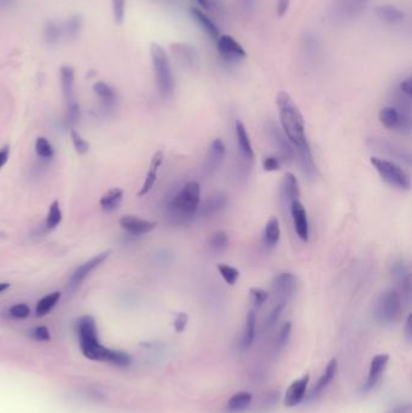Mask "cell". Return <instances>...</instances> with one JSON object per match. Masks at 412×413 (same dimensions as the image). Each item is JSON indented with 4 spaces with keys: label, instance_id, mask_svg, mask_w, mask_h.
<instances>
[{
    "label": "cell",
    "instance_id": "obj_1",
    "mask_svg": "<svg viewBox=\"0 0 412 413\" xmlns=\"http://www.w3.org/2000/svg\"><path fill=\"white\" fill-rule=\"evenodd\" d=\"M78 335L83 354L93 361L113 364L115 366L126 368L132 363V358L122 350L106 348L98 338L96 322L90 315L79 319Z\"/></svg>",
    "mask_w": 412,
    "mask_h": 413
},
{
    "label": "cell",
    "instance_id": "obj_2",
    "mask_svg": "<svg viewBox=\"0 0 412 413\" xmlns=\"http://www.w3.org/2000/svg\"><path fill=\"white\" fill-rule=\"evenodd\" d=\"M280 123L284 134L287 136L295 149L308 143L305 133V120L303 114L294 103L293 98L287 92L280 91L276 97Z\"/></svg>",
    "mask_w": 412,
    "mask_h": 413
},
{
    "label": "cell",
    "instance_id": "obj_3",
    "mask_svg": "<svg viewBox=\"0 0 412 413\" xmlns=\"http://www.w3.org/2000/svg\"><path fill=\"white\" fill-rule=\"evenodd\" d=\"M201 203V187L197 182H189L173 196L170 202L171 214L180 223H189L197 215Z\"/></svg>",
    "mask_w": 412,
    "mask_h": 413
},
{
    "label": "cell",
    "instance_id": "obj_4",
    "mask_svg": "<svg viewBox=\"0 0 412 413\" xmlns=\"http://www.w3.org/2000/svg\"><path fill=\"white\" fill-rule=\"evenodd\" d=\"M150 56L159 92L164 98H168L173 95L174 91L173 72L171 68L168 55L162 46L154 42L150 47Z\"/></svg>",
    "mask_w": 412,
    "mask_h": 413
},
{
    "label": "cell",
    "instance_id": "obj_5",
    "mask_svg": "<svg viewBox=\"0 0 412 413\" xmlns=\"http://www.w3.org/2000/svg\"><path fill=\"white\" fill-rule=\"evenodd\" d=\"M402 313V296L395 289L383 291L374 304V319L381 325H390L398 320Z\"/></svg>",
    "mask_w": 412,
    "mask_h": 413
},
{
    "label": "cell",
    "instance_id": "obj_6",
    "mask_svg": "<svg viewBox=\"0 0 412 413\" xmlns=\"http://www.w3.org/2000/svg\"><path fill=\"white\" fill-rule=\"evenodd\" d=\"M370 164L376 169V172L380 174L383 182H387L392 187L398 190L409 191L411 187V180L408 173L405 172L400 166L388 159H381V157H371Z\"/></svg>",
    "mask_w": 412,
    "mask_h": 413
},
{
    "label": "cell",
    "instance_id": "obj_7",
    "mask_svg": "<svg viewBox=\"0 0 412 413\" xmlns=\"http://www.w3.org/2000/svg\"><path fill=\"white\" fill-rule=\"evenodd\" d=\"M371 0H334L331 5V16L335 21H351L365 11Z\"/></svg>",
    "mask_w": 412,
    "mask_h": 413
},
{
    "label": "cell",
    "instance_id": "obj_8",
    "mask_svg": "<svg viewBox=\"0 0 412 413\" xmlns=\"http://www.w3.org/2000/svg\"><path fill=\"white\" fill-rule=\"evenodd\" d=\"M379 118L381 123L388 130H395L402 133H410L411 131V116L410 113L400 111L393 105L385 107L380 110Z\"/></svg>",
    "mask_w": 412,
    "mask_h": 413
},
{
    "label": "cell",
    "instance_id": "obj_9",
    "mask_svg": "<svg viewBox=\"0 0 412 413\" xmlns=\"http://www.w3.org/2000/svg\"><path fill=\"white\" fill-rule=\"evenodd\" d=\"M218 52L229 63H239L246 59V51L239 41L231 36H220L218 39Z\"/></svg>",
    "mask_w": 412,
    "mask_h": 413
},
{
    "label": "cell",
    "instance_id": "obj_10",
    "mask_svg": "<svg viewBox=\"0 0 412 413\" xmlns=\"http://www.w3.org/2000/svg\"><path fill=\"white\" fill-rule=\"evenodd\" d=\"M109 251H106V253L96 255V256H93L92 259L83 263L81 266H79V267L74 271L70 279H69L68 284H67V290H77L79 286H80V284L83 283L84 279H85L93 270H96L100 265H102V263H104V261L109 258Z\"/></svg>",
    "mask_w": 412,
    "mask_h": 413
},
{
    "label": "cell",
    "instance_id": "obj_11",
    "mask_svg": "<svg viewBox=\"0 0 412 413\" xmlns=\"http://www.w3.org/2000/svg\"><path fill=\"white\" fill-rule=\"evenodd\" d=\"M290 215L293 219L294 228L301 241H308L310 236V226H308V219H307L306 209L303 207L300 201H294L290 205Z\"/></svg>",
    "mask_w": 412,
    "mask_h": 413
},
{
    "label": "cell",
    "instance_id": "obj_12",
    "mask_svg": "<svg viewBox=\"0 0 412 413\" xmlns=\"http://www.w3.org/2000/svg\"><path fill=\"white\" fill-rule=\"evenodd\" d=\"M272 289L280 301L287 302L296 290V278L293 273H280L272 279Z\"/></svg>",
    "mask_w": 412,
    "mask_h": 413
},
{
    "label": "cell",
    "instance_id": "obj_13",
    "mask_svg": "<svg viewBox=\"0 0 412 413\" xmlns=\"http://www.w3.org/2000/svg\"><path fill=\"white\" fill-rule=\"evenodd\" d=\"M270 137L276 148L278 149L280 156L285 162H292L295 159V148L290 143L284 132L280 131V128L276 126L275 123H270L269 126Z\"/></svg>",
    "mask_w": 412,
    "mask_h": 413
},
{
    "label": "cell",
    "instance_id": "obj_14",
    "mask_svg": "<svg viewBox=\"0 0 412 413\" xmlns=\"http://www.w3.org/2000/svg\"><path fill=\"white\" fill-rule=\"evenodd\" d=\"M392 276H393L394 281L397 283L399 290L403 294L404 297L410 301V296H411V276H410V270H409L408 266L405 265L404 261L399 260V261H395L392 265Z\"/></svg>",
    "mask_w": 412,
    "mask_h": 413
},
{
    "label": "cell",
    "instance_id": "obj_15",
    "mask_svg": "<svg viewBox=\"0 0 412 413\" xmlns=\"http://www.w3.org/2000/svg\"><path fill=\"white\" fill-rule=\"evenodd\" d=\"M299 197H300V189H299L298 179L293 173H287L280 184V200L284 208L289 210L292 203L294 201L299 200Z\"/></svg>",
    "mask_w": 412,
    "mask_h": 413
},
{
    "label": "cell",
    "instance_id": "obj_16",
    "mask_svg": "<svg viewBox=\"0 0 412 413\" xmlns=\"http://www.w3.org/2000/svg\"><path fill=\"white\" fill-rule=\"evenodd\" d=\"M120 225L126 230V231L134 235V236H139V235H145L155 230L157 224L154 221H149V220H144V219L137 218L133 215H125L120 219Z\"/></svg>",
    "mask_w": 412,
    "mask_h": 413
},
{
    "label": "cell",
    "instance_id": "obj_17",
    "mask_svg": "<svg viewBox=\"0 0 412 413\" xmlns=\"http://www.w3.org/2000/svg\"><path fill=\"white\" fill-rule=\"evenodd\" d=\"M388 361H390V355L388 354H379L374 357V359L371 360L367 383H365V386L363 387V391H371L379 383Z\"/></svg>",
    "mask_w": 412,
    "mask_h": 413
},
{
    "label": "cell",
    "instance_id": "obj_18",
    "mask_svg": "<svg viewBox=\"0 0 412 413\" xmlns=\"http://www.w3.org/2000/svg\"><path fill=\"white\" fill-rule=\"evenodd\" d=\"M308 382H310V377L306 375L303 378H300L298 381L292 383V386L289 387L288 391H287L285 396H284V405L287 407H294V406L300 404L305 399Z\"/></svg>",
    "mask_w": 412,
    "mask_h": 413
},
{
    "label": "cell",
    "instance_id": "obj_19",
    "mask_svg": "<svg viewBox=\"0 0 412 413\" xmlns=\"http://www.w3.org/2000/svg\"><path fill=\"white\" fill-rule=\"evenodd\" d=\"M226 203H228V197L223 192L212 194L202 203H200L198 209H197V214L203 218L211 217L224 208Z\"/></svg>",
    "mask_w": 412,
    "mask_h": 413
},
{
    "label": "cell",
    "instance_id": "obj_20",
    "mask_svg": "<svg viewBox=\"0 0 412 413\" xmlns=\"http://www.w3.org/2000/svg\"><path fill=\"white\" fill-rule=\"evenodd\" d=\"M371 143H372V148L374 149L381 151L383 154L388 155L390 157H393V159H398L400 162H404V164H410V162H411V155H410V153L404 150V149L399 148L395 144H392L390 141L374 138V139H371Z\"/></svg>",
    "mask_w": 412,
    "mask_h": 413
},
{
    "label": "cell",
    "instance_id": "obj_21",
    "mask_svg": "<svg viewBox=\"0 0 412 413\" xmlns=\"http://www.w3.org/2000/svg\"><path fill=\"white\" fill-rule=\"evenodd\" d=\"M61 86L67 105L77 103L75 100V73L73 67L63 65L61 68Z\"/></svg>",
    "mask_w": 412,
    "mask_h": 413
},
{
    "label": "cell",
    "instance_id": "obj_22",
    "mask_svg": "<svg viewBox=\"0 0 412 413\" xmlns=\"http://www.w3.org/2000/svg\"><path fill=\"white\" fill-rule=\"evenodd\" d=\"M225 153H226V148H225L224 141L221 139L213 141L209 146V150L207 153L206 164H205L207 172L213 173L219 169L220 164L224 161Z\"/></svg>",
    "mask_w": 412,
    "mask_h": 413
},
{
    "label": "cell",
    "instance_id": "obj_23",
    "mask_svg": "<svg viewBox=\"0 0 412 413\" xmlns=\"http://www.w3.org/2000/svg\"><path fill=\"white\" fill-rule=\"evenodd\" d=\"M164 151H156L155 155L152 156V162H150V167L147 173L145 180L143 182V187H141V191L138 192V196H145L149 191L152 190L154 184H155L156 179H157V172L161 167V164L164 162Z\"/></svg>",
    "mask_w": 412,
    "mask_h": 413
},
{
    "label": "cell",
    "instance_id": "obj_24",
    "mask_svg": "<svg viewBox=\"0 0 412 413\" xmlns=\"http://www.w3.org/2000/svg\"><path fill=\"white\" fill-rule=\"evenodd\" d=\"M336 373H338V360L336 359H331L329 364L326 365L324 373H322V376L319 377V380L317 382L316 386L313 387L311 394H310V398L315 399L318 395L322 394L323 391L326 389V387L329 386L330 382L334 380Z\"/></svg>",
    "mask_w": 412,
    "mask_h": 413
},
{
    "label": "cell",
    "instance_id": "obj_25",
    "mask_svg": "<svg viewBox=\"0 0 412 413\" xmlns=\"http://www.w3.org/2000/svg\"><path fill=\"white\" fill-rule=\"evenodd\" d=\"M171 51H172L174 57L178 59L180 63L187 65L189 68L193 67L196 64V52H195V50H193L191 46L187 45V44H182V42H177V44H172Z\"/></svg>",
    "mask_w": 412,
    "mask_h": 413
},
{
    "label": "cell",
    "instance_id": "obj_26",
    "mask_svg": "<svg viewBox=\"0 0 412 413\" xmlns=\"http://www.w3.org/2000/svg\"><path fill=\"white\" fill-rule=\"evenodd\" d=\"M255 327H257V315L254 311H249L246 318V324L243 327L242 337L239 342L241 350H247L255 340Z\"/></svg>",
    "mask_w": 412,
    "mask_h": 413
},
{
    "label": "cell",
    "instance_id": "obj_27",
    "mask_svg": "<svg viewBox=\"0 0 412 413\" xmlns=\"http://www.w3.org/2000/svg\"><path fill=\"white\" fill-rule=\"evenodd\" d=\"M191 15H193L195 22L206 32L207 36H209L214 40L220 37L219 28L216 27V23L213 22L201 9L193 8Z\"/></svg>",
    "mask_w": 412,
    "mask_h": 413
},
{
    "label": "cell",
    "instance_id": "obj_28",
    "mask_svg": "<svg viewBox=\"0 0 412 413\" xmlns=\"http://www.w3.org/2000/svg\"><path fill=\"white\" fill-rule=\"evenodd\" d=\"M377 17L388 24H398L405 19V13L393 5H382L376 10Z\"/></svg>",
    "mask_w": 412,
    "mask_h": 413
},
{
    "label": "cell",
    "instance_id": "obj_29",
    "mask_svg": "<svg viewBox=\"0 0 412 413\" xmlns=\"http://www.w3.org/2000/svg\"><path fill=\"white\" fill-rule=\"evenodd\" d=\"M236 138L239 144L241 154L248 159H254V150H253L252 143L248 136L246 126L241 121H236Z\"/></svg>",
    "mask_w": 412,
    "mask_h": 413
},
{
    "label": "cell",
    "instance_id": "obj_30",
    "mask_svg": "<svg viewBox=\"0 0 412 413\" xmlns=\"http://www.w3.org/2000/svg\"><path fill=\"white\" fill-rule=\"evenodd\" d=\"M63 37H65L63 23L57 22L55 20H50L46 22L44 27V40L47 45L58 44Z\"/></svg>",
    "mask_w": 412,
    "mask_h": 413
},
{
    "label": "cell",
    "instance_id": "obj_31",
    "mask_svg": "<svg viewBox=\"0 0 412 413\" xmlns=\"http://www.w3.org/2000/svg\"><path fill=\"white\" fill-rule=\"evenodd\" d=\"M253 395L249 391H239L231 396L226 409L231 413L242 412L252 404Z\"/></svg>",
    "mask_w": 412,
    "mask_h": 413
},
{
    "label": "cell",
    "instance_id": "obj_32",
    "mask_svg": "<svg viewBox=\"0 0 412 413\" xmlns=\"http://www.w3.org/2000/svg\"><path fill=\"white\" fill-rule=\"evenodd\" d=\"M298 150L299 157H300V162L303 166V172L310 178H315L316 174V164L313 161V155H312L311 146L310 143L303 144L296 149Z\"/></svg>",
    "mask_w": 412,
    "mask_h": 413
},
{
    "label": "cell",
    "instance_id": "obj_33",
    "mask_svg": "<svg viewBox=\"0 0 412 413\" xmlns=\"http://www.w3.org/2000/svg\"><path fill=\"white\" fill-rule=\"evenodd\" d=\"M280 221L276 217H272L266 224L265 230H264V243L266 247L274 248L280 241Z\"/></svg>",
    "mask_w": 412,
    "mask_h": 413
},
{
    "label": "cell",
    "instance_id": "obj_34",
    "mask_svg": "<svg viewBox=\"0 0 412 413\" xmlns=\"http://www.w3.org/2000/svg\"><path fill=\"white\" fill-rule=\"evenodd\" d=\"M93 91L100 98H101L102 103L106 107H113L116 102V92L114 88L106 84V82L98 81L93 85Z\"/></svg>",
    "mask_w": 412,
    "mask_h": 413
},
{
    "label": "cell",
    "instance_id": "obj_35",
    "mask_svg": "<svg viewBox=\"0 0 412 413\" xmlns=\"http://www.w3.org/2000/svg\"><path fill=\"white\" fill-rule=\"evenodd\" d=\"M124 197V191L119 189V187H115L111 190L108 191L106 194L102 196L101 201H100V205H101L102 209L104 210H114V209L119 207L121 201Z\"/></svg>",
    "mask_w": 412,
    "mask_h": 413
},
{
    "label": "cell",
    "instance_id": "obj_36",
    "mask_svg": "<svg viewBox=\"0 0 412 413\" xmlns=\"http://www.w3.org/2000/svg\"><path fill=\"white\" fill-rule=\"evenodd\" d=\"M60 299V291H55V293H51L49 295L44 296L37 304L35 312H37L38 317H45L46 314L50 313Z\"/></svg>",
    "mask_w": 412,
    "mask_h": 413
},
{
    "label": "cell",
    "instance_id": "obj_37",
    "mask_svg": "<svg viewBox=\"0 0 412 413\" xmlns=\"http://www.w3.org/2000/svg\"><path fill=\"white\" fill-rule=\"evenodd\" d=\"M84 21L80 15H73L70 16L65 23H63V31H65V37L68 39L78 37L81 29H83Z\"/></svg>",
    "mask_w": 412,
    "mask_h": 413
},
{
    "label": "cell",
    "instance_id": "obj_38",
    "mask_svg": "<svg viewBox=\"0 0 412 413\" xmlns=\"http://www.w3.org/2000/svg\"><path fill=\"white\" fill-rule=\"evenodd\" d=\"M62 221V212H61L60 203L55 201L49 208L47 218H46V226L49 228H55Z\"/></svg>",
    "mask_w": 412,
    "mask_h": 413
},
{
    "label": "cell",
    "instance_id": "obj_39",
    "mask_svg": "<svg viewBox=\"0 0 412 413\" xmlns=\"http://www.w3.org/2000/svg\"><path fill=\"white\" fill-rule=\"evenodd\" d=\"M218 271L221 274V277L224 278L225 282L228 283L229 286H235L239 278V270L229 266V265H219Z\"/></svg>",
    "mask_w": 412,
    "mask_h": 413
},
{
    "label": "cell",
    "instance_id": "obj_40",
    "mask_svg": "<svg viewBox=\"0 0 412 413\" xmlns=\"http://www.w3.org/2000/svg\"><path fill=\"white\" fill-rule=\"evenodd\" d=\"M35 151L40 157H44V159H51L54 156L52 146L44 137L38 138L37 141H35Z\"/></svg>",
    "mask_w": 412,
    "mask_h": 413
},
{
    "label": "cell",
    "instance_id": "obj_41",
    "mask_svg": "<svg viewBox=\"0 0 412 413\" xmlns=\"http://www.w3.org/2000/svg\"><path fill=\"white\" fill-rule=\"evenodd\" d=\"M111 5H113L115 23L121 24L124 22L125 15H126V0H111Z\"/></svg>",
    "mask_w": 412,
    "mask_h": 413
},
{
    "label": "cell",
    "instance_id": "obj_42",
    "mask_svg": "<svg viewBox=\"0 0 412 413\" xmlns=\"http://www.w3.org/2000/svg\"><path fill=\"white\" fill-rule=\"evenodd\" d=\"M290 334H292V322H285L283 327H280V334H278L277 342H276V350H283L288 343Z\"/></svg>",
    "mask_w": 412,
    "mask_h": 413
},
{
    "label": "cell",
    "instance_id": "obj_43",
    "mask_svg": "<svg viewBox=\"0 0 412 413\" xmlns=\"http://www.w3.org/2000/svg\"><path fill=\"white\" fill-rule=\"evenodd\" d=\"M70 136L77 153L80 155L86 154L90 149V144L75 130H70Z\"/></svg>",
    "mask_w": 412,
    "mask_h": 413
},
{
    "label": "cell",
    "instance_id": "obj_44",
    "mask_svg": "<svg viewBox=\"0 0 412 413\" xmlns=\"http://www.w3.org/2000/svg\"><path fill=\"white\" fill-rule=\"evenodd\" d=\"M285 304H287V302L280 301V302L276 304L275 307L272 309L271 313L269 314V317H267V320H266V327H267V329H272V327H275L276 324H277L278 319H280V314H282L284 307H285Z\"/></svg>",
    "mask_w": 412,
    "mask_h": 413
},
{
    "label": "cell",
    "instance_id": "obj_45",
    "mask_svg": "<svg viewBox=\"0 0 412 413\" xmlns=\"http://www.w3.org/2000/svg\"><path fill=\"white\" fill-rule=\"evenodd\" d=\"M229 242V237L226 235V232L216 231L213 233L211 237V245L214 249H223Z\"/></svg>",
    "mask_w": 412,
    "mask_h": 413
},
{
    "label": "cell",
    "instance_id": "obj_46",
    "mask_svg": "<svg viewBox=\"0 0 412 413\" xmlns=\"http://www.w3.org/2000/svg\"><path fill=\"white\" fill-rule=\"evenodd\" d=\"M10 314L16 319H26L29 317L31 314V309L28 307L27 304H15L10 309Z\"/></svg>",
    "mask_w": 412,
    "mask_h": 413
},
{
    "label": "cell",
    "instance_id": "obj_47",
    "mask_svg": "<svg viewBox=\"0 0 412 413\" xmlns=\"http://www.w3.org/2000/svg\"><path fill=\"white\" fill-rule=\"evenodd\" d=\"M79 118H80V107L78 103L67 105V116H65L67 123L74 125L78 123Z\"/></svg>",
    "mask_w": 412,
    "mask_h": 413
},
{
    "label": "cell",
    "instance_id": "obj_48",
    "mask_svg": "<svg viewBox=\"0 0 412 413\" xmlns=\"http://www.w3.org/2000/svg\"><path fill=\"white\" fill-rule=\"evenodd\" d=\"M251 295H252L253 302L257 304V306H261V304H265L267 299H269L267 291L260 289V288H252L251 289Z\"/></svg>",
    "mask_w": 412,
    "mask_h": 413
},
{
    "label": "cell",
    "instance_id": "obj_49",
    "mask_svg": "<svg viewBox=\"0 0 412 413\" xmlns=\"http://www.w3.org/2000/svg\"><path fill=\"white\" fill-rule=\"evenodd\" d=\"M262 167H264L266 172H276V171L280 169V159L276 157V156H269L262 161Z\"/></svg>",
    "mask_w": 412,
    "mask_h": 413
},
{
    "label": "cell",
    "instance_id": "obj_50",
    "mask_svg": "<svg viewBox=\"0 0 412 413\" xmlns=\"http://www.w3.org/2000/svg\"><path fill=\"white\" fill-rule=\"evenodd\" d=\"M32 336L34 340L42 341V342L50 341V330L46 327H37L33 330Z\"/></svg>",
    "mask_w": 412,
    "mask_h": 413
},
{
    "label": "cell",
    "instance_id": "obj_51",
    "mask_svg": "<svg viewBox=\"0 0 412 413\" xmlns=\"http://www.w3.org/2000/svg\"><path fill=\"white\" fill-rule=\"evenodd\" d=\"M188 314H177V317H175V320H174V329H175V332H183L184 329H185V327H187V324H188Z\"/></svg>",
    "mask_w": 412,
    "mask_h": 413
},
{
    "label": "cell",
    "instance_id": "obj_52",
    "mask_svg": "<svg viewBox=\"0 0 412 413\" xmlns=\"http://www.w3.org/2000/svg\"><path fill=\"white\" fill-rule=\"evenodd\" d=\"M398 91L411 98L412 95V80L411 77H406L405 80L399 84Z\"/></svg>",
    "mask_w": 412,
    "mask_h": 413
},
{
    "label": "cell",
    "instance_id": "obj_53",
    "mask_svg": "<svg viewBox=\"0 0 412 413\" xmlns=\"http://www.w3.org/2000/svg\"><path fill=\"white\" fill-rule=\"evenodd\" d=\"M289 6H290V0H277V15L280 17H283L287 14Z\"/></svg>",
    "mask_w": 412,
    "mask_h": 413
},
{
    "label": "cell",
    "instance_id": "obj_54",
    "mask_svg": "<svg viewBox=\"0 0 412 413\" xmlns=\"http://www.w3.org/2000/svg\"><path fill=\"white\" fill-rule=\"evenodd\" d=\"M10 156V148L8 146H5L3 149H0V169L4 167Z\"/></svg>",
    "mask_w": 412,
    "mask_h": 413
},
{
    "label": "cell",
    "instance_id": "obj_55",
    "mask_svg": "<svg viewBox=\"0 0 412 413\" xmlns=\"http://www.w3.org/2000/svg\"><path fill=\"white\" fill-rule=\"evenodd\" d=\"M239 3H241L243 9L246 10V11H252L255 8L257 0H239Z\"/></svg>",
    "mask_w": 412,
    "mask_h": 413
},
{
    "label": "cell",
    "instance_id": "obj_56",
    "mask_svg": "<svg viewBox=\"0 0 412 413\" xmlns=\"http://www.w3.org/2000/svg\"><path fill=\"white\" fill-rule=\"evenodd\" d=\"M405 336L408 341H411L412 327H411V314H409L406 322H405Z\"/></svg>",
    "mask_w": 412,
    "mask_h": 413
},
{
    "label": "cell",
    "instance_id": "obj_57",
    "mask_svg": "<svg viewBox=\"0 0 412 413\" xmlns=\"http://www.w3.org/2000/svg\"><path fill=\"white\" fill-rule=\"evenodd\" d=\"M392 413H411V407L410 406H402V407H398V409L394 410L393 412Z\"/></svg>",
    "mask_w": 412,
    "mask_h": 413
},
{
    "label": "cell",
    "instance_id": "obj_58",
    "mask_svg": "<svg viewBox=\"0 0 412 413\" xmlns=\"http://www.w3.org/2000/svg\"><path fill=\"white\" fill-rule=\"evenodd\" d=\"M203 9H209V0H195Z\"/></svg>",
    "mask_w": 412,
    "mask_h": 413
},
{
    "label": "cell",
    "instance_id": "obj_59",
    "mask_svg": "<svg viewBox=\"0 0 412 413\" xmlns=\"http://www.w3.org/2000/svg\"><path fill=\"white\" fill-rule=\"evenodd\" d=\"M14 0H0V8H5V6H9L13 5Z\"/></svg>",
    "mask_w": 412,
    "mask_h": 413
},
{
    "label": "cell",
    "instance_id": "obj_60",
    "mask_svg": "<svg viewBox=\"0 0 412 413\" xmlns=\"http://www.w3.org/2000/svg\"><path fill=\"white\" fill-rule=\"evenodd\" d=\"M9 288L10 284H8V283H0V294H1L3 291L6 290V289H9Z\"/></svg>",
    "mask_w": 412,
    "mask_h": 413
}]
</instances>
